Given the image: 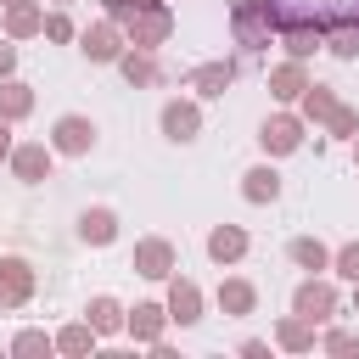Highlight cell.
<instances>
[{
  "instance_id": "obj_1",
  "label": "cell",
  "mask_w": 359,
  "mask_h": 359,
  "mask_svg": "<svg viewBox=\"0 0 359 359\" xmlns=\"http://www.w3.org/2000/svg\"><path fill=\"white\" fill-rule=\"evenodd\" d=\"M230 28L241 50H264L269 34H280V0H230Z\"/></svg>"
},
{
  "instance_id": "obj_2",
  "label": "cell",
  "mask_w": 359,
  "mask_h": 359,
  "mask_svg": "<svg viewBox=\"0 0 359 359\" xmlns=\"http://www.w3.org/2000/svg\"><path fill=\"white\" fill-rule=\"evenodd\" d=\"M280 45H286V56L309 62L314 50H325V17L309 6H280Z\"/></svg>"
},
{
  "instance_id": "obj_3",
  "label": "cell",
  "mask_w": 359,
  "mask_h": 359,
  "mask_svg": "<svg viewBox=\"0 0 359 359\" xmlns=\"http://www.w3.org/2000/svg\"><path fill=\"white\" fill-rule=\"evenodd\" d=\"M292 314H303V320H314V325H331V314H337V286L320 280V275H309V280L292 292Z\"/></svg>"
},
{
  "instance_id": "obj_4",
  "label": "cell",
  "mask_w": 359,
  "mask_h": 359,
  "mask_svg": "<svg viewBox=\"0 0 359 359\" xmlns=\"http://www.w3.org/2000/svg\"><path fill=\"white\" fill-rule=\"evenodd\" d=\"M123 34H129V45H140V50H157L168 34H174V11L163 6V0H151L135 22H123Z\"/></svg>"
},
{
  "instance_id": "obj_5",
  "label": "cell",
  "mask_w": 359,
  "mask_h": 359,
  "mask_svg": "<svg viewBox=\"0 0 359 359\" xmlns=\"http://www.w3.org/2000/svg\"><path fill=\"white\" fill-rule=\"evenodd\" d=\"M50 146H56L62 157H84V151L95 146V123H90L84 112H62V118L50 123Z\"/></svg>"
},
{
  "instance_id": "obj_6",
  "label": "cell",
  "mask_w": 359,
  "mask_h": 359,
  "mask_svg": "<svg viewBox=\"0 0 359 359\" xmlns=\"http://www.w3.org/2000/svg\"><path fill=\"white\" fill-rule=\"evenodd\" d=\"M11 174L22 180V185H39V180H50V163H56V146H45V140H22V146H11Z\"/></svg>"
},
{
  "instance_id": "obj_7",
  "label": "cell",
  "mask_w": 359,
  "mask_h": 359,
  "mask_svg": "<svg viewBox=\"0 0 359 359\" xmlns=\"http://www.w3.org/2000/svg\"><path fill=\"white\" fill-rule=\"evenodd\" d=\"M123 45H129V34L107 17V22H90L84 34H79V50L90 56V62H118L123 56Z\"/></svg>"
},
{
  "instance_id": "obj_8",
  "label": "cell",
  "mask_w": 359,
  "mask_h": 359,
  "mask_svg": "<svg viewBox=\"0 0 359 359\" xmlns=\"http://www.w3.org/2000/svg\"><path fill=\"white\" fill-rule=\"evenodd\" d=\"M258 140H264V151H269V157H286V151H297V146H303V118H297V112H275V118H264Z\"/></svg>"
},
{
  "instance_id": "obj_9",
  "label": "cell",
  "mask_w": 359,
  "mask_h": 359,
  "mask_svg": "<svg viewBox=\"0 0 359 359\" xmlns=\"http://www.w3.org/2000/svg\"><path fill=\"white\" fill-rule=\"evenodd\" d=\"M163 325H168V303H135V309L123 314V331H129L135 342H146V348L163 342Z\"/></svg>"
},
{
  "instance_id": "obj_10",
  "label": "cell",
  "mask_w": 359,
  "mask_h": 359,
  "mask_svg": "<svg viewBox=\"0 0 359 359\" xmlns=\"http://www.w3.org/2000/svg\"><path fill=\"white\" fill-rule=\"evenodd\" d=\"M34 297V269L28 258H0V309H22Z\"/></svg>"
},
{
  "instance_id": "obj_11",
  "label": "cell",
  "mask_w": 359,
  "mask_h": 359,
  "mask_svg": "<svg viewBox=\"0 0 359 359\" xmlns=\"http://www.w3.org/2000/svg\"><path fill=\"white\" fill-rule=\"evenodd\" d=\"M135 275H146V280H168V275H174V247H168L163 236L135 241Z\"/></svg>"
},
{
  "instance_id": "obj_12",
  "label": "cell",
  "mask_w": 359,
  "mask_h": 359,
  "mask_svg": "<svg viewBox=\"0 0 359 359\" xmlns=\"http://www.w3.org/2000/svg\"><path fill=\"white\" fill-rule=\"evenodd\" d=\"M325 50L342 56V62L359 56V11H337V17H325Z\"/></svg>"
},
{
  "instance_id": "obj_13",
  "label": "cell",
  "mask_w": 359,
  "mask_h": 359,
  "mask_svg": "<svg viewBox=\"0 0 359 359\" xmlns=\"http://www.w3.org/2000/svg\"><path fill=\"white\" fill-rule=\"evenodd\" d=\"M309 84H314V79H309V62H297V56H286L280 67H269V95H275V101H297Z\"/></svg>"
},
{
  "instance_id": "obj_14",
  "label": "cell",
  "mask_w": 359,
  "mask_h": 359,
  "mask_svg": "<svg viewBox=\"0 0 359 359\" xmlns=\"http://www.w3.org/2000/svg\"><path fill=\"white\" fill-rule=\"evenodd\" d=\"M168 320L174 325H196L202 320V286L196 280H185V275L168 280Z\"/></svg>"
},
{
  "instance_id": "obj_15",
  "label": "cell",
  "mask_w": 359,
  "mask_h": 359,
  "mask_svg": "<svg viewBox=\"0 0 359 359\" xmlns=\"http://www.w3.org/2000/svg\"><path fill=\"white\" fill-rule=\"evenodd\" d=\"M230 84H236V62H202L185 73V90H196V95H224Z\"/></svg>"
},
{
  "instance_id": "obj_16",
  "label": "cell",
  "mask_w": 359,
  "mask_h": 359,
  "mask_svg": "<svg viewBox=\"0 0 359 359\" xmlns=\"http://www.w3.org/2000/svg\"><path fill=\"white\" fill-rule=\"evenodd\" d=\"M163 135L168 140H196L202 135V107L196 101H168L163 107Z\"/></svg>"
},
{
  "instance_id": "obj_17",
  "label": "cell",
  "mask_w": 359,
  "mask_h": 359,
  "mask_svg": "<svg viewBox=\"0 0 359 359\" xmlns=\"http://www.w3.org/2000/svg\"><path fill=\"white\" fill-rule=\"evenodd\" d=\"M208 258H213V264L247 258V230H241V224H213V230H208Z\"/></svg>"
},
{
  "instance_id": "obj_18",
  "label": "cell",
  "mask_w": 359,
  "mask_h": 359,
  "mask_svg": "<svg viewBox=\"0 0 359 359\" xmlns=\"http://www.w3.org/2000/svg\"><path fill=\"white\" fill-rule=\"evenodd\" d=\"M79 241H90V247L118 241V213H112V208H84V213H79Z\"/></svg>"
},
{
  "instance_id": "obj_19",
  "label": "cell",
  "mask_w": 359,
  "mask_h": 359,
  "mask_svg": "<svg viewBox=\"0 0 359 359\" xmlns=\"http://www.w3.org/2000/svg\"><path fill=\"white\" fill-rule=\"evenodd\" d=\"M241 196H247L252 208H264V202H275V196H280V174H275L269 163H258V168H247V174H241Z\"/></svg>"
},
{
  "instance_id": "obj_20",
  "label": "cell",
  "mask_w": 359,
  "mask_h": 359,
  "mask_svg": "<svg viewBox=\"0 0 359 359\" xmlns=\"http://www.w3.org/2000/svg\"><path fill=\"white\" fill-rule=\"evenodd\" d=\"M219 309H224V314H236V320H241V314H252V309H258V286H252V280H241V275L219 280Z\"/></svg>"
},
{
  "instance_id": "obj_21",
  "label": "cell",
  "mask_w": 359,
  "mask_h": 359,
  "mask_svg": "<svg viewBox=\"0 0 359 359\" xmlns=\"http://www.w3.org/2000/svg\"><path fill=\"white\" fill-rule=\"evenodd\" d=\"M118 73H123L129 84H163V67H157V56H151V50H140V45L118 56Z\"/></svg>"
},
{
  "instance_id": "obj_22",
  "label": "cell",
  "mask_w": 359,
  "mask_h": 359,
  "mask_svg": "<svg viewBox=\"0 0 359 359\" xmlns=\"http://www.w3.org/2000/svg\"><path fill=\"white\" fill-rule=\"evenodd\" d=\"M6 34H11V39H34V34H45V11H39L34 0L6 6Z\"/></svg>"
},
{
  "instance_id": "obj_23",
  "label": "cell",
  "mask_w": 359,
  "mask_h": 359,
  "mask_svg": "<svg viewBox=\"0 0 359 359\" xmlns=\"http://www.w3.org/2000/svg\"><path fill=\"white\" fill-rule=\"evenodd\" d=\"M297 107H303V118H314V123H331V118L342 112V101L331 95V84H309V90L297 95Z\"/></svg>"
},
{
  "instance_id": "obj_24",
  "label": "cell",
  "mask_w": 359,
  "mask_h": 359,
  "mask_svg": "<svg viewBox=\"0 0 359 359\" xmlns=\"http://www.w3.org/2000/svg\"><path fill=\"white\" fill-rule=\"evenodd\" d=\"M275 342H280L286 353H309V348H314V320H303V314H286V320L275 325Z\"/></svg>"
},
{
  "instance_id": "obj_25",
  "label": "cell",
  "mask_w": 359,
  "mask_h": 359,
  "mask_svg": "<svg viewBox=\"0 0 359 359\" xmlns=\"http://www.w3.org/2000/svg\"><path fill=\"white\" fill-rule=\"evenodd\" d=\"M28 112H34V90H28L22 79H0V118L17 123V118H28Z\"/></svg>"
},
{
  "instance_id": "obj_26",
  "label": "cell",
  "mask_w": 359,
  "mask_h": 359,
  "mask_svg": "<svg viewBox=\"0 0 359 359\" xmlns=\"http://www.w3.org/2000/svg\"><path fill=\"white\" fill-rule=\"evenodd\" d=\"M286 252H292V264H297V269H309V275L331 269V252H325V241H314V236H297Z\"/></svg>"
},
{
  "instance_id": "obj_27",
  "label": "cell",
  "mask_w": 359,
  "mask_h": 359,
  "mask_svg": "<svg viewBox=\"0 0 359 359\" xmlns=\"http://www.w3.org/2000/svg\"><path fill=\"white\" fill-rule=\"evenodd\" d=\"M95 337H101V331H95L90 320H73V325H62V331H56V348L79 359V353H90V348H95Z\"/></svg>"
},
{
  "instance_id": "obj_28",
  "label": "cell",
  "mask_w": 359,
  "mask_h": 359,
  "mask_svg": "<svg viewBox=\"0 0 359 359\" xmlns=\"http://www.w3.org/2000/svg\"><path fill=\"white\" fill-rule=\"evenodd\" d=\"M90 325L101 331V337H112V331H123V309H118V297H90Z\"/></svg>"
},
{
  "instance_id": "obj_29",
  "label": "cell",
  "mask_w": 359,
  "mask_h": 359,
  "mask_svg": "<svg viewBox=\"0 0 359 359\" xmlns=\"http://www.w3.org/2000/svg\"><path fill=\"white\" fill-rule=\"evenodd\" d=\"M56 348V337H45V331H17L11 337V353L17 359H39V353H50Z\"/></svg>"
},
{
  "instance_id": "obj_30",
  "label": "cell",
  "mask_w": 359,
  "mask_h": 359,
  "mask_svg": "<svg viewBox=\"0 0 359 359\" xmlns=\"http://www.w3.org/2000/svg\"><path fill=\"white\" fill-rule=\"evenodd\" d=\"M320 348H325V353H337V359H359V331H348V325H331Z\"/></svg>"
},
{
  "instance_id": "obj_31",
  "label": "cell",
  "mask_w": 359,
  "mask_h": 359,
  "mask_svg": "<svg viewBox=\"0 0 359 359\" xmlns=\"http://www.w3.org/2000/svg\"><path fill=\"white\" fill-rule=\"evenodd\" d=\"M331 269H337L342 280H359V241H348L342 252H331Z\"/></svg>"
},
{
  "instance_id": "obj_32",
  "label": "cell",
  "mask_w": 359,
  "mask_h": 359,
  "mask_svg": "<svg viewBox=\"0 0 359 359\" xmlns=\"http://www.w3.org/2000/svg\"><path fill=\"white\" fill-rule=\"evenodd\" d=\"M146 6H151V0H107V17H112V22L123 28V22H135V17L146 11Z\"/></svg>"
},
{
  "instance_id": "obj_33",
  "label": "cell",
  "mask_w": 359,
  "mask_h": 359,
  "mask_svg": "<svg viewBox=\"0 0 359 359\" xmlns=\"http://www.w3.org/2000/svg\"><path fill=\"white\" fill-rule=\"evenodd\" d=\"M45 39H56V45H67V39H73V22H67L62 11H50V17H45Z\"/></svg>"
},
{
  "instance_id": "obj_34",
  "label": "cell",
  "mask_w": 359,
  "mask_h": 359,
  "mask_svg": "<svg viewBox=\"0 0 359 359\" xmlns=\"http://www.w3.org/2000/svg\"><path fill=\"white\" fill-rule=\"evenodd\" d=\"M325 129H331V135H353V140H359V112H353V107H342V112H337Z\"/></svg>"
},
{
  "instance_id": "obj_35",
  "label": "cell",
  "mask_w": 359,
  "mask_h": 359,
  "mask_svg": "<svg viewBox=\"0 0 359 359\" xmlns=\"http://www.w3.org/2000/svg\"><path fill=\"white\" fill-rule=\"evenodd\" d=\"M11 73H17V39L6 34L0 39V79H11Z\"/></svg>"
},
{
  "instance_id": "obj_36",
  "label": "cell",
  "mask_w": 359,
  "mask_h": 359,
  "mask_svg": "<svg viewBox=\"0 0 359 359\" xmlns=\"http://www.w3.org/2000/svg\"><path fill=\"white\" fill-rule=\"evenodd\" d=\"M241 353H247V359H264V353H269V342H258V337H247V342H241Z\"/></svg>"
},
{
  "instance_id": "obj_37",
  "label": "cell",
  "mask_w": 359,
  "mask_h": 359,
  "mask_svg": "<svg viewBox=\"0 0 359 359\" xmlns=\"http://www.w3.org/2000/svg\"><path fill=\"white\" fill-rule=\"evenodd\" d=\"M0 157H11V123L0 118Z\"/></svg>"
},
{
  "instance_id": "obj_38",
  "label": "cell",
  "mask_w": 359,
  "mask_h": 359,
  "mask_svg": "<svg viewBox=\"0 0 359 359\" xmlns=\"http://www.w3.org/2000/svg\"><path fill=\"white\" fill-rule=\"evenodd\" d=\"M353 314H359V280H353Z\"/></svg>"
},
{
  "instance_id": "obj_39",
  "label": "cell",
  "mask_w": 359,
  "mask_h": 359,
  "mask_svg": "<svg viewBox=\"0 0 359 359\" xmlns=\"http://www.w3.org/2000/svg\"><path fill=\"white\" fill-rule=\"evenodd\" d=\"M0 6H22V0H0Z\"/></svg>"
},
{
  "instance_id": "obj_40",
  "label": "cell",
  "mask_w": 359,
  "mask_h": 359,
  "mask_svg": "<svg viewBox=\"0 0 359 359\" xmlns=\"http://www.w3.org/2000/svg\"><path fill=\"white\" fill-rule=\"evenodd\" d=\"M353 163H359V146H353Z\"/></svg>"
},
{
  "instance_id": "obj_41",
  "label": "cell",
  "mask_w": 359,
  "mask_h": 359,
  "mask_svg": "<svg viewBox=\"0 0 359 359\" xmlns=\"http://www.w3.org/2000/svg\"><path fill=\"white\" fill-rule=\"evenodd\" d=\"M353 11H359V6H353Z\"/></svg>"
}]
</instances>
